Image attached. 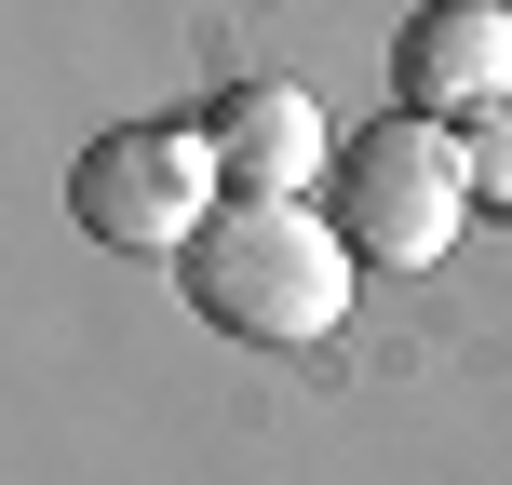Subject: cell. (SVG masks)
Segmentation results:
<instances>
[{
    "mask_svg": "<svg viewBox=\"0 0 512 485\" xmlns=\"http://www.w3.org/2000/svg\"><path fill=\"white\" fill-rule=\"evenodd\" d=\"M203 135H216V176L256 203H297L310 176H337V122L310 108V81H230L203 108Z\"/></svg>",
    "mask_w": 512,
    "mask_h": 485,
    "instance_id": "cell-5",
    "label": "cell"
},
{
    "mask_svg": "<svg viewBox=\"0 0 512 485\" xmlns=\"http://www.w3.org/2000/svg\"><path fill=\"white\" fill-rule=\"evenodd\" d=\"M351 270H364V256L337 243V216H310V203H256V189H230V203L203 216V243L176 256L189 310H203L216 337H243V351H310V337H337Z\"/></svg>",
    "mask_w": 512,
    "mask_h": 485,
    "instance_id": "cell-1",
    "label": "cell"
},
{
    "mask_svg": "<svg viewBox=\"0 0 512 485\" xmlns=\"http://www.w3.org/2000/svg\"><path fill=\"white\" fill-rule=\"evenodd\" d=\"M486 203L472 189V135L459 122H418V108H391L378 135H337V176H324V216L351 256H378V270H432L445 243H459V216Z\"/></svg>",
    "mask_w": 512,
    "mask_h": 485,
    "instance_id": "cell-2",
    "label": "cell"
},
{
    "mask_svg": "<svg viewBox=\"0 0 512 485\" xmlns=\"http://www.w3.org/2000/svg\"><path fill=\"white\" fill-rule=\"evenodd\" d=\"M391 108H418V122H486V108H512V14L499 0H432V14H405V41H391Z\"/></svg>",
    "mask_w": 512,
    "mask_h": 485,
    "instance_id": "cell-4",
    "label": "cell"
},
{
    "mask_svg": "<svg viewBox=\"0 0 512 485\" xmlns=\"http://www.w3.org/2000/svg\"><path fill=\"white\" fill-rule=\"evenodd\" d=\"M216 135L203 122H122V135H95V149L68 162V216H81V243H122V256H189L203 243V216H216Z\"/></svg>",
    "mask_w": 512,
    "mask_h": 485,
    "instance_id": "cell-3",
    "label": "cell"
},
{
    "mask_svg": "<svg viewBox=\"0 0 512 485\" xmlns=\"http://www.w3.org/2000/svg\"><path fill=\"white\" fill-rule=\"evenodd\" d=\"M472 189H486V203H512V108H486V122H472Z\"/></svg>",
    "mask_w": 512,
    "mask_h": 485,
    "instance_id": "cell-6",
    "label": "cell"
}]
</instances>
